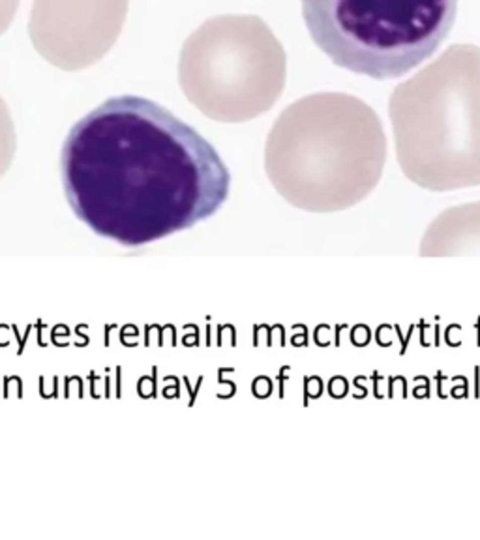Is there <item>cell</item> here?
<instances>
[{
    "mask_svg": "<svg viewBox=\"0 0 480 540\" xmlns=\"http://www.w3.org/2000/svg\"><path fill=\"white\" fill-rule=\"evenodd\" d=\"M126 13L128 0H34L28 36L49 64L77 71L109 53Z\"/></svg>",
    "mask_w": 480,
    "mask_h": 540,
    "instance_id": "cell-6",
    "label": "cell"
},
{
    "mask_svg": "<svg viewBox=\"0 0 480 540\" xmlns=\"http://www.w3.org/2000/svg\"><path fill=\"white\" fill-rule=\"evenodd\" d=\"M387 163L381 118L356 96L319 92L281 111L265 144V171L306 212L347 210L375 190Z\"/></svg>",
    "mask_w": 480,
    "mask_h": 540,
    "instance_id": "cell-2",
    "label": "cell"
},
{
    "mask_svg": "<svg viewBox=\"0 0 480 540\" xmlns=\"http://www.w3.org/2000/svg\"><path fill=\"white\" fill-rule=\"evenodd\" d=\"M458 0H302L315 45L336 66L377 81L420 66L445 42Z\"/></svg>",
    "mask_w": 480,
    "mask_h": 540,
    "instance_id": "cell-4",
    "label": "cell"
},
{
    "mask_svg": "<svg viewBox=\"0 0 480 540\" xmlns=\"http://www.w3.org/2000/svg\"><path fill=\"white\" fill-rule=\"evenodd\" d=\"M388 115L400 169L430 192L480 186V47L458 43L398 84Z\"/></svg>",
    "mask_w": 480,
    "mask_h": 540,
    "instance_id": "cell-3",
    "label": "cell"
},
{
    "mask_svg": "<svg viewBox=\"0 0 480 540\" xmlns=\"http://www.w3.org/2000/svg\"><path fill=\"white\" fill-rule=\"evenodd\" d=\"M21 0H0V36L8 30Z\"/></svg>",
    "mask_w": 480,
    "mask_h": 540,
    "instance_id": "cell-9",
    "label": "cell"
},
{
    "mask_svg": "<svg viewBox=\"0 0 480 540\" xmlns=\"http://www.w3.org/2000/svg\"><path fill=\"white\" fill-rule=\"evenodd\" d=\"M422 257L480 255V201L456 204L431 219L418 246Z\"/></svg>",
    "mask_w": 480,
    "mask_h": 540,
    "instance_id": "cell-7",
    "label": "cell"
},
{
    "mask_svg": "<svg viewBox=\"0 0 480 540\" xmlns=\"http://www.w3.org/2000/svg\"><path fill=\"white\" fill-rule=\"evenodd\" d=\"M60 175L71 210L96 235L144 246L221 208L231 175L203 135L141 96H115L77 120Z\"/></svg>",
    "mask_w": 480,
    "mask_h": 540,
    "instance_id": "cell-1",
    "label": "cell"
},
{
    "mask_svg": "<svg viewBox=\"0 0 480 540\" xmlns=\"http://www.w3.org/2000/svg\"><path fill=\"white\" fill-rule=\"evenodd\" d=\"M15 156V128L6 101L0 96V177L6 173Z\"/></svg>",
    "mask_w": 480,
    "mask_h": 540,
    "instance_id": "cell-8",
    "label": "cell"
},
{
    "mask_svg": "<svg viewBox=\"0 0 480 540\" xmlns=\"http://www.w3.org/2000/svg\"><path fill=\"white\" fill-rule=\"evenodd\" d=\"M287 77L285 51L255 15L205 21L182 45L178 83L203 115L248 122L278 101Z\"/></svg>",
    "mask_w": 480,
    "mask_h": 540,
    "instance_id": "cell-5",
    "label": "cell"
}]
</instances>
